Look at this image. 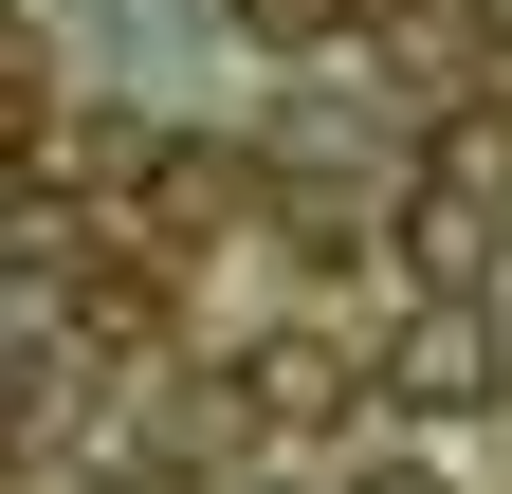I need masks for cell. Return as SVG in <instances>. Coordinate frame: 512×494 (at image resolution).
I'll list each match as a JSON object with an SVG mask.
<instances>
[{"label":"cell","mask_w":512,"mask_h":494,"mask_svg":"<svg viewBox=\"0 0 512 494\" xmlns=\"http://www.w3.org/2000/svg\"><path fill=\"white\" fill-rule=\"evenodd\" d=\"M403 385H421V403H476V312H421V330H403Z\"/></svg>","instance_id":"cell-1"}]
</instances>
